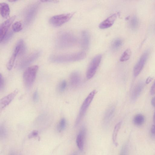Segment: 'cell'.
<instances>
[{
  "instance_id": "obj_6",
  "label": "cell",
  "mask_w": 155,
  "mask_h": 155,
  "mask_svg": "<svg viewBox=\"0 0 155 155\" xmlns=\"http://www.w3.org/2000/svg\"><path fill=\"white\" fill-rule=\"evenodd\" d=\"M41 51L39 50L35 51L26 56L21 59L16 65L18 69H22L28 66L35 60L40 55Z\"/></svg>"
},
{
  "instance_id": "obj_18",
  "label": "cell",
  "mask_w": 155,
  "mask_h": 155,
  "mask_svg": "<svg viewBox=\"0 0 155 155\" xmlns=\"http://www.w3.org/2000/svg\"><path fill=\"white\" fill-rule=\"evenodd\" d=\"M143 86V83L140 82L138 83L134 88L131 96L133 101L136 100L140 95Z\"/></svg>"
},
{
  "instance_id": "obj_16",
  "label": "cell",
  "mask_w": 155,
  "mask_h": 155,
  "mask_svg": "<svg viewBox=\"0 0 155 155\" xmlns=\"http://www.w3.org/2000/svg\"><path fill=\"white\" fill-rule=\"evenodd\" d=\"M81 77L79 73L77 71L72 72L70 75L69 81L71 86L73 87H75L78 86L80 84Z\"/></svg>"
},
{
  "instance_id": "obj_28",
  "label": "cell",
  "mask_w": 155,
  "mask_h": 155,
  "mask_svg": "<svg viewBox=\"0 0 155 155\" xmlns=\"http://www.w3.org/2000/svg\"><path fill=\"white\" fill-rule=\"evenodd\" d=\"M67 86V82L65 80H63L59 84L58 90L60 92H63L65 90Z\"/></svg>"
},
{
  "instance_id": "obj_41",
  "label": "cell",
  "mask_w": 155,
  "mask_h": 155,
  "mask_svg": "<svg viewBox=\"0 0 155 155\" xmlns=\"http://www.w3.org/2000/svg\"><path fill=\"white\" fill-rule=\"evenodd\" d=\"M72 155H77V154L76 153H74V154Z\"/></svg>"
},
{
  "instance_id": "obj_8",
  "label": "cell",
  "mask_w": 155,
  "mask_h": 155,
  "mask_svg": "<svg viewBox=\"0 0 155 155\" xmlns=\"http://www.w3.org/2000/svg\"><path fill=\"white\" fill-rule=\"evenodd\" d=\"M102 58V55L99 54L95 56L91 60L86 73V77L87 79H91L95 74L100 64Z\"/></svg>"
},
{
  "instance_id": "obj_23",
  "label": "cell",
  "mask_w": 155,
  "mask_h": 155,
  "mask_svg": "<svg viewBox=\"0 0 155 155\" xmlns=\"http://www.w3.org/2000/svg\"><path fill=\"white\" fill-rule=\"evenodd\" d=\"M139 20L136 16H134L131 19L130 21V26L133 30L137 29L139 25Z\"/></svg>"
},
{
  "instance_id": "obj_11",
  "label": "cell",
  "mask_w": 155,
  "mask_h": 155,
  "mask_svg": "<svg viewBox=\"0 0 155 155\" xmlns=\"http://www.w3.org/2000/svg\"><path fill=\"white\" fill-rule=\"evenodd\" d=\"M16 18L14 15L8 18L0 26V41H2L4 37L7 33L8 29Z\"/></svg>"
},
{
  "instance_id": "obj_3",
  "label": "cell",
  "mask_w": 155,
  "mask_h": 155,
  "mask_svg": "<svg viewBox=\"0 0 155 155\" xmlns=\"http://www.w3.org/2000/svg\"><path fill=\"white\" fill-rule=\"evenodd\" d=\"M38 67L34 65L28 67L23 74V78L25 86L30 88L33 85L35 80Z\"/></svg>"
},
{
  "instance_id": "obj_29",
  "label": "cell",
  "mask_w": 155,
  "mask_h": 155,
  "mask_svg": "<svg viewBox=\"0 0 155 155\" xmlns=\"http://www.w3.org/2000/svg\"><path fill=\"white\" fill-rule=\"evenodd\" d=\"M7 132L5 127L3 125L0 127V137L1 138H5L7 135Z\"/></svg>"
},
{
  "instance_id": "obj_33",
  "label": "cell",
  "mask_w": 155,
  "mask_h": 155,
  "mask_svg": "<svg viewBox=\"0 0 155 155\" xmlns=\"http://www.w3.org/2000/svg\"><path fill=\"white\" fill-rule=\"evenodd\" d=\"M38 134V131L37 130H34L29 134L28 137L29 138H33L36 137Z\"/></svg>"
},
{
  "instance_id": "obj_30",
  "label": "cell",
  "mask_w": 155,
  "mask_h": 155,
  "mask_svg": "<svg viewBox=\"0 0 155 155\" xmlns=\"http://www.w3.org/2000/svg\"><path fill=\"white\" fill-rule=\"evenodd\" d=\"M128 152V145L126 144L122 148L120 155H127Z\"/></svg>"
},
{
  "instance_id": "obj_15",
  "label": "cell",
  "mask_w": 155,
  "mask_h": 155,
  "mask_svg": "<svg viewBox=\"0 0 155 155\" xmlns=\"http://www.w3.org/2000/svg\"><path fill=\"white\" fill-rule=\"evenodd\" d=\"M90 36L87 31L86 30L83 31L81 33V45L84 49H87L90 44Z\"/></svg>"
},
{
  "instance_id": "obj_35",
  "label": "cell",
  "mask_w": 155,
  "mask_h": 155,
  "mask_svg": "<svg viewBox=\"0 0 155 155\" xmlns=\"http://www.w3.org/2000/svg\"><path fill=\"white\" fill-rule=\"evenodd\" d=\"M151 134L152 136L155 137V125L152 126L151 129Z\"/></svg>"
},
{
  "instance_id": "obj_2",
  "label": "cell",
  "mask_w": 155,
  "mask_h": 155,
  "mask_svg": "<svg viewBox=\"0 0 155 155\" xmlns=\"http://www.w3.org/2000/svg\"><path fill=\"white\" fill-rule=\"evenodd\" d=\"M86 56V53L82 51L72 53L52 54L49 57V59L52 62L64 63L82 60Z\"/></svg>"
},
{
  "instance_id": "obj_24",
  "label": "cell",
  "mask_w": 155,
  "mask_h": 155,
  "mask_svg": "<svg viewBox=\"0 0 155 155\" xmlns=\"http://www.w3.org/2000/svg\"><path fill=\"white\" fill-rule=\"evenodd\" d=\"M131 51L130 49H127L121 55L120 59V61L123 62L128 60L131 56Z\"/></svg>"
},
{
  "instance_id": "obj_1",
  "label": "cell",
  "mask_w": 155,
  "mask_h": 155,
  "mask_svg": "<svg viewBox=\"0 0 155 155\" xmlns=\"http://www.w3.org/2000/svg\"><path fill=\"white\" fill-rule=\"evenodd\" d=\"M77 41L76 37L71 33L67 31H61L57 35L56 45L58 48H68L75 46Z\"/></svg>"
},
{
  "instance_id": "obj_37",
  "label": "cell",
  "mask_w": 155,
  "mask_h": 155,
  "mask_svg": "<svg viewBox=\"0 0 155 155\" xmlns=\"http://www.w3.org/2000/svg\"><path fill=\"white\" fill-rule=\"evenodd\" d=\"M151 103L152 105L155 107V97H153L152 99Z\"/></svg>"
},
{
  "instance_id": "obj_12",
  "label": "cell",
  "mask_w": 155,
  "mask_h": 155,
  "mask_svg": "<svg viewBox=\"0 0 155 155\" xmlns=\"http://www.w3.org/2000/svg\"><path fill=\"white\" fill-rule=\"evenodd\" d=\"M18 92L17 89L2 98L0 101V108L2 110L8 106L16 96Z\"/></svg>"
},
{
  "instance_id": "obj_17",
  "label": "cell",
  "mask_w": 155,
  "mask_h": 155,
  "mask_svg": "<svg viewBox=\"0 0 155 155\" xmlns=\"http://www.w3.org/2000/svg\"><path fill=\"white\" fill-rule=\"evenodd\" d=\"M115 111V107L114 106L109 107L106 110L103 118V122L107 124L110 122L112 119Z\"/></svg>"
},
{
  "instance_id": "obj_25",
  "label": "cell",
  "mask_w": 155,
  "mask_h": 155,
  "mask_svg": "<svg viewBox=\"0 0 155 155\" xmlns=\"http://www.w3.org/2000/svg\"><path fill=\"white\" fill-rule=\"evenodd\" d=\"M66 124V120L64 118H62L60 120L57 126V129L58 131L61 132L65 128Z\"/></svg>"
},
{
  "instance_id": "obj_34",
  "label": "cell",
  "mask_w": 155,
  "mask_h": 155,
  "mask_svg": "<svg viewBox=\"0 0 155 155\" xmlns=\"http://www.w3.org/2000/svg\"><path fill=\"white\" fill-rule=\"evenodd\" d=\"M150 94L153 95L155 94V81L152 85L150 91Z\"/></svg>"
},
{
  "instance_id": "obj_7",
  "label": "cell",
  "mask_w": 155,
  "mask_h": 155,
  "mask_svg": "<svg viewBox=\"0 0 155 155\" xmlns=\"http://www.w3.org/2000/svg\"><path fill=\"white\" fill-rule=\"evenodd\" d=\"M74 14V13H71L55 15L51 18L49 21L53 26H60L69 21Z\"/></svg>"
},
{
  "instance_id": "obj_38",
  "label": "cell",
  "mask_w": 155,
  "mask_h": 155,
  "mask_svg": "<svg viewBox=\"0 0 155 155\" xmlns=\"http://www.w3.org/2000/svg\"><path fill=\"white\" fill-rule=\"evenodd\" d=\"M153 121L155 124V112L153 116Z\"/></svg>"
},
{
  "instance_id": "obj_14",
  "label": "cell",
  "mask_w": 155,
  "mask_h": 155,
  "mask_svg": "<svg viewBox=\"0 0 155 155\" xmlns=\"http://www.w3.org/2000/svg\"><path fill=\"white\" fill-rule=\"evenodd\" d=\"M117 15L114 14L110 16L102 22L99 25L100 29H104L110 27L116 19Z\"/></svg>"
},
{
  "instance_id": "obj_9",
  "label": "cell",
  "mask_w": 155,
  "mask_h": 155,
  "mask_svg": "<svg viewBox=\"0 0 155 155\" xmlns=\"http://www.w3.org/2000/svg\"><path fill=\"white\" fill-rule=\"evenodd\" d=\"M24 44V41L21 39L19 40L17 42L12 54L7 64V68L8 70H10L12 68L16 58L18 56H19L22 47Z\"/></svg>"
},
{
  "instance_id": "obj_36",
  "label": "cell",
  "mask_w": 155,
  "mask_h": 155,
  "mask_svg": "<svg viewBox=\"0 0 155 155\" xmlns=\"http://www.w3.org/2000/svg\"><path fill=\"white\" fill-rule=\"evenodd\" d=\"M152 79L153 78L151 77H148L146 80V83L147 84H149L152 81Z\"/></svg>"
},
{
  "instance_id": "obj_5",
  "label": "cell",
  "mask_w": 155,
  "mask_h": 155,
  "mask_svg": "<svg viewBox=\"0 0 155 155\" xmlns=\"http://www.w3.org/2000/svg\"><path fill=\"white\" fill-rule=\"evenodd\" d=\"M39 3H34L28 5L25 10L24 14V23L28 25L32 21L38 12Z\"/></svg>"
},
{
  "instance_id": "obj_20",
  "label": "cell",
  "mask_w": 155,
  "mask_h": 155,
  "mask_svg": "<svg viewBox=\"0 0 155 155\" xmlns=\"http://www.w3.org/2000/svg\"><path fill=\"white\" fill-rule=\"evenodd\" d=\"M123 41L120 38L114 39L111 44V48L113 51H115L119 49L122 45Z\"/></svg>"
},
{
  "instance_id": "obj_32",
  "label": "cell",
  "mask_w": 155,
  "mask_h": 155,
  "mask_svg": "<svg viewBox=\"0 0 155 155\" xmlns=\"http://www.w3.org/2000/svg\"><path fill=\"white\" fill-rule=\"evenodd\" d=\"M4 85V79L1 74H0V90L1 91L3 88Z\"/></svg>"
},
{
  "instance_id": "obj_26",
  "label": "cell",
  "mask_w": 155,
  "mask_h": 155,
  "mask_svg": "<svg viewBox=\"0 0 155 155\" xmlns=\"http://www.w3.org/2000/svg\"><path fill=\"white\" fill-rule=\"evenodd\" d=\"M12 31L15 32H18L22 29V24L21 22L17 21L15 22L12 25Z\"/></svg>"
},
{
  "instance_id": "obj_21",
  "label": "cell",
  "mask_w": 155,
  "mask_h": 155,
  "mask_svg": "<svg viewBox=\"0 0 155 155\" xmlns=\"http://www.w3.org/2000/svg\"><path fill=\"white\" fill-rule=\"evenodd\" d=\"M145 122V117L143 115L139 114L136 115L134 117L133 122L137 126L143 125Z\"/></svg>"
},
{
  "instance_id": "obj_19",
  "label": "cell",
  "mask_w": 155,
  "mask_h": 155,
  "mask_svg": "<svg viewBox=\"0 0 155 155\" xmlns=\"http://www.w3.org/2000/svg\"><path fill=\"white\" fill-rule=\"evenodd\" d=\"M0 14L4 18H7L10 13V8L8 5L5 2L1 3L0 4Z\"/></svg>"
},
{
  "instance_id": "obj_39",
  "label": "cell",
  "mask_w": 155,
  "mask_h": 155,
  "mask_svg": "<svg viewBox=\"0 0 155 155\" xmlns=\"http://www.w3.org/2000/svg\"><path fill=\"white\" fill-rule=\"evenodd\" d=\"M9 155H17L15 153H11Z\"/></svg>"
},
{
  "instance_id": "obj_13",
  "label": "cell",
  "mask_w": 155,
  "mask_h": 155,
  "mask_svg": "<svg viewBox=\"0 0 155 155\" xmlns=\"http://www.w3.org/2000/svg\"><path fill=\"white\" fill-rule=\"evenodd\" d=\"M86 133L85 128L82 127L77 137L76 140L77 146L80 150H82L83 149Z\"/></svg>"
},
{
  "instance_id": "obj_4",
  "label": "cell",
  "mask_w": 155,
  "mask_h": 155,
  "mask_svg": "<svg viewBox=\"0 0 155 155\" xmlns=\"http://www.w3.org/2000/svg\"><path fill=\"white\" fill-rule=\"evenodd\" d=\"M95 94L96 91L95 90L92 91L90 93L84 101L76 119L75 123V126H77L83 119L88 107L94 98Z\"/></svg>"
},
{
  "instance_id": "obj_31",
  "label": "cell",
  "mask_w": 155,
  "mask_h": 155,
  "mask_svg": "<svg viewBox=\"0 0 155 155\" xmlns=\"http://www.w3.org/2000/svg\"><path fill=\"white\" fill-rule=\"evenodd\" d=\"M39 99L38 93L37 90L34 92L33 95V100L35 102H37Z\"/></svg>"
},
{
  "instance_id": "obj_27",
  "label": "cell",
  "mask_w": 155,
  "mask_h": 155,
  "mask_svg": "<svg viewBox=\"0 0 155 155\" xmlns=\"http://www.w3.org/2000/svg\"><path fill=\"white\" fill-rule=\"evenodd\" d=\"M13 31H10L7 32L1 43L2 42L3 43H5L8 42L13 35Z\"/></svg>"
},
{
  "instance_id": "obj_10",
  "label": "cell",
  "mask_w": 155,
  "mask_h": 155,
  "mask_svg": "<svg viewBox=\"0 0 155 155\" xmlns=\"http://www.w3.org/2000/svg\"><path fill=\"white\" fill-rule=\"evenodd\" d=\"M149 52L146 51L141 56L134 69V76H137L140 73L145 64Z\"/></svg>"
},
{
  "instance_id": "obj_40",
  "label": "cell",
  "mask_w": 155,
  "mask_h": 155,
  "mask_svg": "<svg viewBox=\"0 0 155 155\" xmlns=\"http://www.w3.org/2000/svg\"><path fill=\"white\" fill-rule=\"evenodd\" d=\"M16 0H9V2H15V1H16Z\"/></svg>"
},
{
  "instance_id": "obj_22",
  "label": "cell",
  "mask_w": 155,
  "mask_h": 155,
  "mask_svg": "<svg viewBox=\"0 0 155 155\" xmlns=\"http://www.w3.org/2000/svg\"><path fill=\"white\" fill-rule=\"evenodd\" d=\"M121 122H120L117 123L115 126L112 134V140L113 143L117 145V135L120 129Z\"/></svg>"
}]
</instances>
